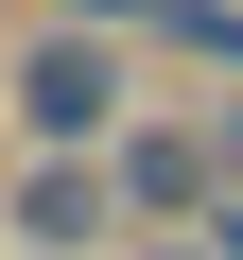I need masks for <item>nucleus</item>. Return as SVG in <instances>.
<instances>
[{
    "label": "nucleus",
    "mask_w": 243,
    "mask_h": 260,
    "mask_svg": "<svg viewBox=\"0 0 243 260\" xmlns=\"http://www.w3.org/2000/svg\"><path fill=\"white\" fill-rule=\"evenodd\" d=\"M208 156H226V191H243V104H226V121H208Z\"/></svg>",
    "instance_id": "obj_5"
},
{
    "label": "nucleus",
    "mask_w": 243,
    "mask_h": 260,
    "mask_svg": "<svg viewBox=\"0 0 243 260\" xmlns=\"http://www.w3.org/2000/svg\"><path fill=\"white\" fill-rule=\"evenodd\" d=\"M0 225H18L35 260H87V243H122V174H104V156H35Z\"/></svg>",
    "instance_id": "obj_2"
},
{
    "label": "nucleus",
    "mask_w": 243,
    "mask_h": 260,
    "mask_svg": "<svg viewBox=\"0 0 243 260\" xmlns=\"http://www.w3.org/2000/svg\"><path fill=\"white\" fill-rule=\"evenodd\" d=\"M18 139H35V156H104V139H122V52H104V18H70V35L18 52Z\"/></svg>",
    "instance_id": "obj_1"
},
{
    "label": "nucleus",
    "mask_w": 243,
    "mask_h": 260,
    "mask_svg": "<svg viewBox=\"0 0 243 260\" xmlns=\"http://www.w3.org/2000/svg\"><path fill=\"white\" fill-rule=\"evenodd\" d=\"M52 18H139V0H52Z\"/></svg>",
    "instance_id": "obj_6"
},
{
    "label": "nucleus",
    "mask_w": 243,
    "mask_h": 260,
    "mask_svg": "<svg viewBox=\"0 0 243 260\" xmlns=\"http://www.w3.org/2000/svg\"><path fill=\"white\" fill-rule=\"evenodd\" d=\"M139 260H226V243H208V225H157V243H139Z\"/></svg>",
    "instance_id": "obj_4"
},
{
    "label": "nucleus",
    "mask_w": 243,
    "mask_h": 260,
    "mask_svg": "<svg viewBox=\"0 0 243 260\" xmlns=\"http://www.w3.org/2000/svg\"><path fill=\"white\" fill-rule=\"evenodd\" d=\"M104 174H122V225H191L226 156L191 139V121H122V139H104Z\"/></svg>",
    "instance_id": "obj_3"
}]
</instances>
